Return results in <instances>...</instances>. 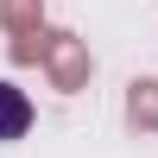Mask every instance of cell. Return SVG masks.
<instances>
[{"instance_id":"cell-1","label":"cell","mask_w":158,"mask_h":158,"mask_svg":"<svg viewBox=\"0 0 158 158\" xmlns=\"http://www.w3.org/2000/svg\"><path fill=\"white\" fill-rule=\"evenodd\" d=\"M44 76L57 95H82L89 76H95V57H89V38L82 32H63V25H51V51H44Z\"/></svg>"},{"instance_id":"cell-2","label":"cell","mask_w":158,"mask_h":158,"mask_svg":"<svg viewBox=\"0 0 158 158\" xmlns=\"http://www.w3.org/2000/svg\"><path fill=\"white\" fill-rule=\"evenodd\" d=\"M127 127L139 139H158V76H133L127 82Z\"/></svg>"},{"instance_id":"cell-3","label":"cell","mask_w":158,"mask_h":158,"mask_svg":"<svg viewBox=\"0 0 158 158\" xmlns=\"http://www.w3.org/2000/svg\"><path fill=\"white\" fill-rule=\"evenodd\" d=\"M25 133H32V95L0 76V146H13V139H25Z\"/></svg>"},{"instance_id":"cell-4","label":"cell","mask_w":158,"mask_h":158,"mask_svg":"<svg viewBox=\"0 0 158 158\" xmlns=\"http://www.w3.org/2000/svg\"><path fill=\"white\" fill-rule=\"evenodd\" d=\"M0 25H6V38L51 32V25H44V0H0Z\"/></svg>"},{"instance_id":"cell-5","label":"cell","mask_w":158,"mask_h":158,"mask_svg":"<svg viewBox=\"0 0 158 158\" xmlns=\"http://www.w3.org/2000/svg\"><path fill=\"white\" fill-rule=\"evenodd\" d=\"M44 51H51V32H38V38H13V44H6V57L25 70V63H44Z\"/></svg>"}]
</instances>
